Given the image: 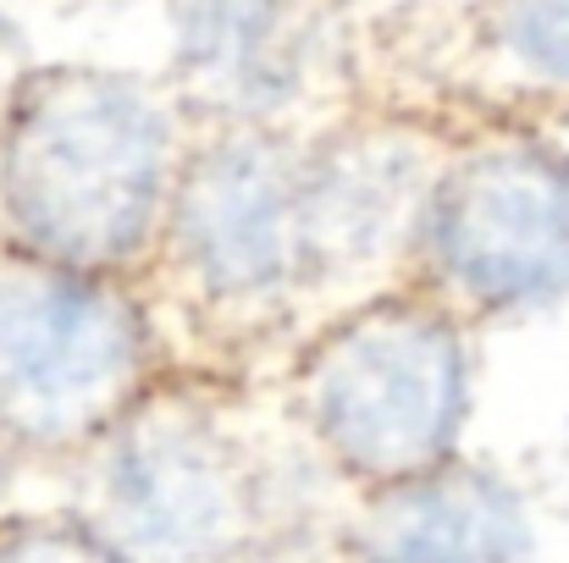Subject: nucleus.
Instances as JSON below:
<instances>
[{
    "mask_svg": "<svg viewBox=\"0 0 569 563\" xmlns=\"http://www.w3.org/2000/svg\"><path fill=\"white\" fill-rule=\"evenodd\" d=\"M299 150L305 133H189L172 210L144 271V299L178 371L266 386L310 332Z\"/></svg>",
    "mask_w": 569,
    "mask_h": 563,
    "instance_id": "obj_3",
    "label": "nucleus"
},
{
    "mask_svg": "<svg viewBox=\"0 0 569 563\" xmlns=\"http://www.w3.org/2000/svg\"><path fill=\"white\" fill-rule=\"evenodd\" d=\"M437 128H526L520 105L569 100V0H465L442 56L387 67L366 83Z\"/></svg>",
    "mask_w": 569,
    "mask_h": 563,
    "instance_id": "obj_9",
    "label": "nucleus"
},
{
    "mask_svg": "<svg viewBox=\"0 0 569 563\" xmlns=\"http://www.w3.org/2000/svg\"><path fill=\"white\" fill-rule=\"evenodd\" d=\"M254 386L172 371L156 381L61 481V509L117 563H277L327 525L293 497L321 464L282 425L249 414ZM327 475V470H321Z\"/></svg>",
    "mask_w": 569,
    "mask_h": 563,
    "instance_id": "obj_1",
    "label": "nucleus"
},
{
    "mask_svg": "<svg viewBox=\"0 0 569 563\" xmlns=\"http://www.w3.org/2000/svg\"><path fill=\"white\" fill-rule=\"evenodd\" d=\"M28 481H33V464L0 436V525L28 509V503H22V486H28Z\"/></svg>",
    "mask_w": 569,
    "mask_h": 563,
    "instance_id": "obj_12",
    "label": "nucleus"
},
{
    "mask_svg": "<svg viewBox=\"0 0 569 563\" xmlns=\"http://www.w3.org/2000/svg\"><path fill=\"white\" fill-rule=\"evenodd\" d=\"M178 371L144 282L0 249V436L61 475Z\"/></svg>",
    "mask_w": 569,
    "mask_h": 563,
    "instance_id": "obj_5",
    "label": "nucleus"
},
{
    "mask_svg": "<svg viewBox=\"0 0 569 563\" xmlns=\"http://www.w3.org/2000/svg\"><path fill=\"white\" fill-rule=\"evenodd\" d=\"M327 563H537V531L515 481L453 453L437 470L355 492Z\"/></svg>",
    "mask_w": 569,
    "mask_h": 563,
    "instance_id": "obj_10",
    "label": "nucleus"
},
{
    "mask_svg": "<svg viewBox=\"0 0 569 563\" xmlns=\"http://www.w3.org/2000/svg\"><path fill=\"white\" fill-rule=\"evenodd\" d=\"M470 386L476 332L426 293L392 288L316 321L266 398L343 492H371L459 453Z\"/></svg>",
    "mask_w": 569,
    "mask_h": 563,
    "instance_id": "obj_4",
    "label": "nucleus"
},
{
    "mask_svg": "<svg viewBox=\"0 0 569 563\" xmlns=\"http://www.w3.org/2000/svg\"><path fill=\"white\" fill-rule=\"evenodd\" d=\"M0 563H117L61 503L22 509L0 525Z\"/></svg>",
    "mask_w": 569,
    "mask_h": 563,
    "instance_id": "obj_11",
    "label": "nucleus"
},
{
    "mask_svg": "<svg viewBox=\"0 0 569 563\" xmlns=\"http://www.w3.org/2000/svg\"><path fill=\"white\" fill-rule=\"evenodd\" d=\"M403 288L470 332L569 293V155L537 128H459L420 215Z\"/></svg>",
    "mask_w": 569,
    "mask_h": 563,
    "instance_id": "obj_6",
    "label": "nucleus"
},
{
    "mask_svg": "<svg viewBox=\"0 0 569 563\" xmlns=\"http://www.w3.org/2000/svg\"><path fill=\"white\" fill-rule=\"evenodd\" d=\"M193 122L167 78L56 61L0 100V249L144 282Z\"/></svg>",
    "mask_w": 569,
    "mask_h": 563,
    "instance_id": "obj_2",
    "label": "nucleus"
},
{
    "mask_svg": "<svg viewBox=\"0 0 569 563\" xmlns=\"http://www.w3.org/2000/svg\"><path fill=\"white\" fill-rule=\"evenodd\" d=\"M167 89L193 128L310 133L366 100L349 0H167Z\"/></svg>",
    "mask_w": 569,
    "mask_h": 563,
    "instance_id": "obj_7",
    "label": "nucleus"
},
{
    "mask_svg": "<svg viewBox=\"0 0 569 563\" xmlns=\"http://www.w3.org/2000/svg\"><path fill=\"white\" fill-rule=\"evenodd\" d=\"M442 155L448 128L387 100H360L305 133L299 227L310 326L403 288Z\"/></svg>",
    "mask_w": 569,
    "mask_h": 563,
    "instance_id": "obj_8",
    "label": "nucleus"
}]
</instances>
